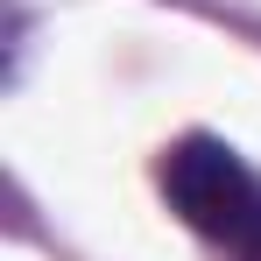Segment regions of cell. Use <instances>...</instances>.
<instances>
[{
	"instance_id": "6da1fadb",
	"label": "cell",
	"mask_w": 261,
	"mask_h": 261,
	"mask_svg": "<svg viewBox=\"0 0 261 261\" xmlns=\"http://www.w3.org/2000/svg\"><path fill=\"white\" fill-rule=\"evenodd\" d=\"M155 184H163V198H170V212L191 226V233H205L219 247H233L240 240V226L261 212V176L240 163V148H226L219 134H184L163 148V163H155Z\"/></svg>"
},
{
	"instance_id": "7a4b0ae2",
	"label": "cell",
	"mask_w": 261,
	"mask_h": 261,
	"mask_svg": "<svg viewBox=\"0 0 261 261\" xmlns=\"http://www.w3.org/2000/svg\"><path fill=\"white\" fill-rule=\"evenodd\" d=\"M226 254H233V261H261V212L247 219V226H240V240H233Z\"/></svg>"
}]
</instances>
